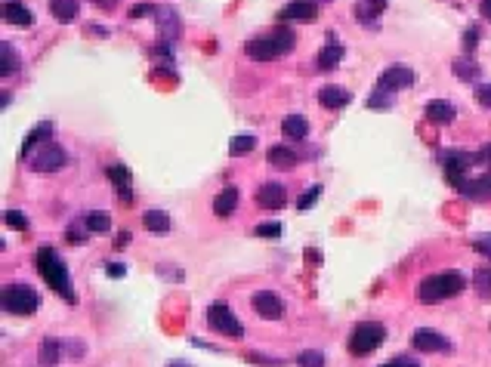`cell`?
Masks as SVG:
<instances>
[{"instance_id":"e575fe53","label":"cell","mask_w":491,"mask_h":367,"mask_svg":"<svg viewBox=\"0 0 491 367\" xmlns=\"http://www.w3.org/2000/svg\"><path fill=\"white\" fill-rule=\"evenodd\" d=\"M296 367H324V355L309 349V352H303L300 358H296Z\"/></svg>"},{"instance_id":"e0dca14e","label":"cell","mask_w":491,"mask_h":367,"mask_svg":"<svg viewBox=\"0 0 491 367\" xmlns=\"http://www.w3.org/2000/svg\"><path fill=\"white\" fill-rule=\"evenodd\" d=\"M383 9H386V0H358V4H356V19L361 25H368V28H377Z\"/></svg>"},{"instance_id":"74e56055","label":"cell","mask_w":491,"mask_h":367,"mask_svg":"<svg viewBox=\"0 0 491 367\" xmlns=\"http://www.w3.org/2000/svg\"><path fill=\"white\" fill-rule=\"evenodd\" d=\"M6 225H9V229H19V232H28V219L22 213H16V210H6Z\"/></svg>"},{"instance_id":"83f0119b","label":"cell","mask_w":491,"mask_h":367,"mask_svg":"<svg viewBox=\"0 0 491 367\" xmlns=\"http://www.w3.org/2000/svg\"><path fill=\"white\" fill-rule=\"evenodd\" d=\"M254 148H257V136H254V133H238V136H232V143H229V155H232V157L250 155Z\"/></svg>"},{"instance_id":"ffe728a7","label":"cell","mask_w":491,"mask_h":367,"mask_svg":"<svg viewBox=\"0 0 491 367\" xmlns=\"http://www.w3.org/2000/svg\"><path fill=\"white\" fill-rule=\"evenodd\" d=\"M426 120H433V124H451L454 118H458V108L451 105V102H445V99H433V102H426Z\"/></svg>"},{"instance_id":"30bf717a","label":"cell","mask_w":491,"mask_h":367,"mask_svg":"<svg viewBox=\"0 0 491 367\" xmlns=\"http://www.w3.org/2000/svg\"><path fill=\"white\" fill-rule=\"evenodd\" d=\"M417 83V74L411 68H405V65H389V68L380 74V81H377V87L380 90H389V93H396V90H408V87H414Z\"/></svg>"},{"instance_id":"f546056e","label":"cell","mask_w":491,"mask_h":367,"mask_svg":"<svg viewBox=\"0 0 491 367\" xmlns=\"http://www.w3.org/2000/svg\"><path fill=\"white\" fill-rule=\"evenodd\" d=\"M157 25H161V31L170 37H180V19H176L173 9H161V16H157Z\"/></svg>"},{"instance_id":"ab89813d","label":"cell","mask_w":491,"mask_h":367,"mask_svg":"<svg viewBox=\"0 0 491 367\" xmlns=\"http://www.w3.org/2000/svg\"><path fill=\"white\" fill-rule=\"evenodd\" d=\"M476 102H479V105H485V108H491V83H479V87H476Z\"/></svg>"},{"instance_id":"ee69618b","label":"cell","mask_w":491,"mask_h":367,"mask_svg":"<svg viewBox=\"0 0 491 367\" xmlns=\"http://www.w3.org/2000/svg\"><path fill=\"white\" fill-rule=\"evenodd\" d=\"M383 367H417L411 358H396V361H389V364H383Z\"/></svg>"},{"instance_id":"2e32d148","label":"cell","mask_w":491,"mask_h":367,"mask_svg":"<svg viewBox=\"0 0 491 367\" xmlns=\"http://www.w3.org/2000/svg\"><path fill=\"white\" fill-rule=\"evenodd\" d=\"M343 53H346V50H343V43L337 41V34H328V43L321 46V53H319V59H315V62H319L321 71H331V68H337V65H340Z\"/></svg>"},{"instance_id":"681fc988","label":"cell","mask_w":491,"mask_h":367,"mask_svg":"<svg viewBox=\"0 0 491 367\" xmlns=\"http://www.w3.org/2000/svg\"><path fill=\"white\" fill-rule=\"evenodd\" d=\"M476 250H491V238L488 241H476Z\"/></svg>"},{"instance_id":"7a4b0ae2","label":"cell","mask_w":491,"mask_h":367,"mask_svg":"<svg viewBox=\"0 0 491 367\" xmlns=\"http://www.w3.org/2000/svg\"><path fill=\"white\" fill-rule=\"evenodd\" d=\"M294 46H296V34L291 31V28L278 25L275 31H269V34L250 37V41L244 43V53L257 62H272V59H278V56L291 53Z\"/></svg>"},{"instance_id":"7dc6e473","label":"cell","mask_w":491,"mask_h":367,"mask_svg":"<svg viewBox=\"0 0 491 367\" xmlns=\"http://www.w3.org/2000/svg\"><path fill=\"white\" fill-rule=\"evenodd\" d=\"M93 4H96V6H102V9H111V6L118 4V0H93Z\"/></svg>"},{"instance_id":"f1b7e54d","label":"cell","mask_w":491,"mask_h":367,"mask_svg":"<svg viewBox=\"0 0 491 367\" xmlns=\"http://www.w3.org/2000/svg\"><path fill=\"white\" fill-rule=\"evenodd\" d=\"M454 74H458L460 81H476L479 78V65L470 59V56H463V59H454Z\"/></svg>"},{"instance_id":"8fae6325","label":"cell","mask_w":491,"mask_h":367,"mask_svg":"<svg viewBox=\"0 0 491 367\" xmlns=\"http://www.w3.org/2000/svg\"><path fill=\"white\" fill-rule=\"evenodd\" d=\"M411 346L417 352H451V343L433 327H417L411 334Z\"/></svg>"},{"instance_id":"ba28073f","label":"cell","mask_w":491,"mask_h":367,"mask_svg":"<svg viewBox=\"0 0 491 367\" xmlns=\"http://www.w3.org/2000/svg\"><path fill=\"white\" fill-rule=\"evenodd\" d=\"M439 161L445 167V176H448V182L454 188H460L463 182V170H467L470 164H476V155H467V152H442L439 155Z\"/></svg>"},{"instance_id":"3957f363","label":"cell","mask_w":491,"mask_h":367,"mask_svg":"<svg viewBox=\"0 0 491 367\" xmlns=\"http://www.w3.org/2000/svg\"><path fill=\"white\" fill-rule=\"evenodd\" d=\"M463 287H467V278H463L460 272H439V275H430L420 281L417 296H420V303L433 306V303H442V299L463 294Z\"/></svg>"},{"instance_id":"8d00e7d4","label":"cell","mask_w":491,"mask_h":367,"mask_svg":"<svg viewBox=\"0 0 491 367\" xmlns=\"http://www.w3.org/2000/svg\"><path fill=\"white\" fill-rule=\"evenodd\" d=\"M254 234H259V238H278L281 234V222H263L254 229Z\"/></svg>"},{"instance_id":"9c48e42d","label":"cell","mask_w":491,"mask_h":367,"mask_svg":"<svg viewBox=\"0 0 491 367\" xmlns=\"http://www.w3.org/2000/svg\"><path fill=\"white\" fill-rule=\"evenodd\" d=\"M250 306H254V312L259 318H266V321H278V318L284 315V299L272 294V290H257V294L250 296Z\"/></svg>"},{"instance_id":"1f68e13d","label":"cell","mask_w":491,"mask_h":367,"mask_svg":"<svg viewBox=\"0 0 491 367\" xmlns=\"http://www.w3.org/2000/svg\"><path fill=\"white\" fill-rule=\"evenodd\" d=\"M0 50H4V65H0V74H4V78H9V74L19 68V56L13 50V43H6V41H4V46H0Z\"/></svg>"},{"instance_id":"bcb514c9","label":"cell","mask_w":491,"mask_h":367,"mask_svg":"<svg viewBox=\"0 0 491 367\" xmlns=\"http://www.w3.org/2000/svg\"><path fill=\"white\" fill-rule=\"evenodd\" d=\"M479 9H482V16H485L488 22H491V0H482V4H479Z\"/></svg>"},{"instance_id":"d4e9b609","label":"cell","mask_w":491,"mask_h":367,"mask_svg":"<svg viewBox=\"0 0 491 367\" xmlns=\"http://www.w3.org/2000/svg\"><path fill=\"white\" fill-rule=\"evenodd\" d=\"M143 225L152 234H167L170 232V219H167V210H157V207H152V210L143 213Z\"/></svg>"},{"instance_id":"d6986e66","label":"cell","mask_w":491,"mask_h":367,"mask_svg":"<svg viewBox=\"0 0 491 367\" xmlns=\"http://www.w3.org/2000/svg\"><path fill=\"white\" fill-rule=\"evenodd\" d=\"M281 136L287 139V143H303V139L309 136V120H306L303 115H287L281 120Z\"/></svg>"},{"instance_id":"4dcf8cb0","label":"cell","mask_w":491,"mask_h":367,"mask_svg":"<svg viewBox=\"0 0 491 367\" xmlns=\"http://www.w3.org/2000/svg\"><path fill=\"white\" fill-rule=\"evenodd\" d=\"M472 287H476V294L482 299H491V269H479L472 275Z\"/></svg>"},{"instance_id":"d6a6232c","label":"cell","mask_w":491,"mask_h":367,"mask_svg":"<svg viewBox=\"0 0 491 367\" xmlns=\"http://www.w3.org/2000/svg\"><path fill=\"white\" fill-rule=\"evenodd\" d=\"M319 195H321V185H309V188H306V192L300 195V201H296V210L306 213L315 201H319Z\"/></svg>"},{"instance_id":"52a82bcc","label":"cell","mask_w":491,"mask_h":367,"mask_svg":"<svg viewBox=\"0 0 491 367\" xmlns=\"http://www.w3.org/2000/svg\"><path fill=\"white\" fill-rule=\"evenodd\" d=\"M65 164H68V155H65V148L56 145V143H43L31 155V170L34 173H56V170H62Z\"/></svg>"},{"instance_id":"5bb4252c","label":"cell","mask_w":491,"mask_h":367,"mask_svg":"<svg viewBox=\"0 0 491 367\" xmlns=\"http://www.w3.org/2000/svg\"><path fill=\"white\" fill-rule=\"evenodd\" d=\"M108 182H111V188H115V195L120 197V201H133V188H130V185H133V180H130V170H127V167L124 164H111L108 167Z\"/></svg>"},{"instance_id":"9a60e30c","label":"cell","mask_w":491,"mask_h":367,"mask_svg":"<svg viewBox=\"0 0 491 367\" xmlns=\"http://www.w3.org/2000/svg\"><path fill=\"white\" fill-rule=\"evenodd\" d=\"M319 102H321V108L340 111V108H346L349 102H352V93L346 87H337V83H331V87H321L319 90Z\"/></svg>"},{"instance_id":"b9f144b4","label":"cell","mask_w":491,"mask_h":367,"mask_svg":"<svg viewBox=\"0 0 491 367\" xmlns=\"http://www.w3.org/2000/svg\"><path fill=\"white\" fill-rule=\"evenodd\" d=\"M476 41H479V28H476V25H470V28H467V34H463V50L470 53L472 46H476Z\"/></svg>"},{"instance_id":"4fadbf2b","label":"cell","mask_w":491,"mask_h":367,"mask_svg":"<svg viewBox=\"0 0 491 367\" xmlns=\"http://www.w3.org/2000/svg\"><path fill=\"white\" fill-rule=\"evenodd\" d=\"M257 204L263 207V210H281L287 204V188L281 182H263L257 192Z\"/></svg>"},{"instance_id":"603a6c76","label":"cell","mask_w":491,"mask_h":367,"mask_svg":"<svg viewBox=\"0 0 491 367\" xmlns=\"http://www.w3.org/2000/svg\"><path fill=\"white\" fill-rule=\"evenodd\" d=\"M296 152L291 145H272L269 148V164L272 167H278V170H291V167H296Z\"/></svg>"},{"instance_id":"7bdbcfd3","label":"cell","mask_w":491,"mask_h":367,"mask_svg":"<svg viewBox=\"0 0 491 367\" xmlns=\"http://www.w3.org/2000/svg\"><path fill=\"white\" fill-rule=\"evenodd\" d=\"M105 275H108V278H124L127 269L120 266V262H111V266H105Z\"/></svg>"},{"instance_id":"c3c4849f","label":"cell","mask_w":491,"mask_h":367,"mask_svg":"<svg viewBox=\"0 0 491 367\" xmlns=\"http://www.w3.org/2000/svg\"><path fill=\"white\" fill-rule=\"evenodd\" d=\"M127 241H130V238H127V232H120V238H115V247H124Z\"/></svg>"},{"instance_id":"484cf974","label":"cell","mask_w":491,"mask_h":367,"mask_svg":"<svg viewBox=\"0 0 491 367\" xmlns=\"http://www.w3.org/2000/svg\"><path fill=\"white\" fill-rule=\"evenodd\" d=\"M78 0H50V13L56 22H74L78 19Z\"/></svg>"},{"instance_id":"ac0fdd59","label":"cell","mask_w":491,"mask_h":367,"mask_svg":"<svg viewBox=\"0 0 491 367\" xmlns=\"http://www.w3.org/2000/svg\"><path fill=\"white\" fill-rule=\"evenodd\" d=\"M238 197H241L238 185H226L217 197H213V213H217L219 219H226V216H232V213H235V207H238Z\"/></svg>"},{"instance_id":"277c9868","label":"cell","mask_w":491,"mask_h":367,"mask_svg":"<svg viewBox=\"0 0 491 367\" xmlns=\"http://www.w3.org/2000/svg\"><path fill=\"white\" fill-rule=\"evenodd\" d=\"M0 303H4V309L9 315H34L37 306H41V296H37L34 287L22 284V281H13V284L4 287Z\"/></svg>"},{"instance_id":"6da1fadb","label":"cell","mask_w":491,"mask_h":367,"mask_svg":"<svg viewBox=\"0 0 491 367\" xmlns=\"http://www.w3.org/2000/svg\"><path fill=\"white\" fill-rule=\"evenodd\" d=\"M37 272L43 275V281L50 284L56 294H59L65 303H78V294H74V287H71V275H68V266H65V259L56 253L53 247H41L37 250Z\"/></svg>"},{"instance_id":"836d02e7","label":"cell","mask_w":491,"mask_h":367,"mask_svg":"<svg viewBox=\"0 0 491 367\" xmlns=\"http://www.w3.org/2000/svg\"><path fill=\"white\" fill-rule=\"evenodd\" d=\"M87 229L102 234V232H108V229H111V219H108L105 213H90V216H87Z\"/></svg>"},{"instance_id":"f35d334b","label":"cell","mask_w":491,"mask_h":367,"mask_svg":"<svg viewBox=\"0 0 491 367\" xmlns=\"http://www.w3.org/2000/svg\"><path fill=\"white\" fill-rule=\"evenodd\" d=\"M62 355H68V361L83 358V343H62Z\"/></svg>"},{"instance_id":"8992f818","label":"cell","mask_w":491,"mask_h":367,"mask_svg":"<svg viewBox=\"0 0 491 367\" xmlns=\"http://www.w3.org/2000/svg\"><path fill=\"white\" fill-rule=\"evenodd\" d=\"M207 324H210V331L229 336V340H238V336L244 334V327H241V321L235 318V312H232L226 303H213V306L207 309Z\"/></svg>"},{"instance_id":"f6af8a7d","label":"cell","mask_w":491,"mask_h":367,"mask_svg":"<svg viewBox=\"0 0 491 367\" xmlns=\"http://www.w3.org/2000/svg\"><path fill=\"white\" fill-rule=\"evenodd\" d=\"M476 161H485V164H491V143L485 145V148H482V152L476 155Z\"/></svg>"},{"instance_id":"44dd1931","label":"cell","mask_w":491,"mask_h":367,"mask_svg":"<svg viewBox=\"0 0 491 367\" xmlns=\"http://www.w3.org/2000/svg\"><path fill=\"white\" fill-rule=\"evenodd\" d=\"M62 358H65V355H62V340H53V336L41 340V346H37V361H41V367H56Z\"/></svg>"},{"instance_id":"5b68a950","label":"cell","mask_w":491,"mask_h":367,"mask_svg":"<svg viewBox=\"0 0 491 367\" xmlns=\"http://www.w3.org/2000/svg\"><path fill=\"white\" fill-rule=\"evenodd\" d=\"M386 340V327L380 324V321H361L352 327V334H349V352L352 355H368V352H374L380 343Z\"/></svg>"},{"instance_id":"4316f807","label":"cell","mask_w":491,"mask_h":367,"mask_svg":"<svg viewBox=\"0 0 491 367\" xmlns=\"http://www.w3.org/2000/svg\"><path fill=\"white\" fill-rule=\"evenodd\" d=\"M50 133H53V124H46V120H43V124H37V127L31 130V133L25 136L22 148H19V157H28V155H31V148H34L37 143H41V139H46V136H50Z\"/></svg>"},{"instance_id":"7c38bea8","label":"cell","mask_w":491,"mask_h":367,"mask_svg":"<svg viewBox=\"0 0 491 367\" xmlns=\"http://www.w3.org/2000/svg\"><path fill=\"white\" fill-rule=\"evenodd\" d=\"M315 19H319V4L315 0H291L278 13V22H315Z\"/></svg>"},{"instance_id":"d590c367","label":"cell","mask_w":491,"mask_h":367,"mask_svg":"<svg viewBox=\"0 0 491 367\" xmlns=\"http://www.w3.org/2000/svg\"><path fill=\"white\" fill-rule=\"evenodd\" d=\"M368 105L371 108H389V105H393V96H389V90H380L377 87V93L368 99Z\"/></svg>"},{"instance_id":"7402d4cb","label":"cell","mask_w":491,"mask_h":367,"mask_svg":"<svg viewBox=\"0 0 491 367\" xmlns=\"http://www.w3.org/2000/svg\"><path fill=\"white\" fill-rule=\"evenodd\" d=\"M458 192L470 201H488L491 197V176H479V180H467Z\"/></svg>"},{"instance_id":"cb8c5ba5","label":"cell","mask_w":491,"mask_h":367,"mask_svg":"<svg viewBox=\"0 0 491 367\" xmlns=\"http://www.w3.org/2000/svg\"><path fill=\"white\" fill-rule=\"evenodd\" d=\"M4 19H6L9 25H22V28L34 25V16L28 13V6H25V4H16V0L4 4Z\"/></svg>"},{"instance_id":"60d3db41","label":"cell","mask_w":491,"mask_h":367,"mask_svg":"<svg viewBox=\"0 0 491 367\" xmlns=\"http://www.w3.org/2000/svg\"><path fill=\"white\" fill-rule=\"evenodd\" d=\"M152 13H157L155 4H136V6H130V16H133V19H143V16H152Z\"/></svg>"}]
</instances>
